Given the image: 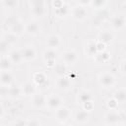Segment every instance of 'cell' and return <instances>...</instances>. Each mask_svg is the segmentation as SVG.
<instances>
[{
    "label": "cell",
    "mask_w": 126,
    "mask_h": 126,
    "mask_svg": "<svg viewBox=\"0 0 126 126\" xmlns=\"http://www.w3.org/2000/svg\"><path fill=\"white\" fill-rule=\"evenodd\" d=\"M76 5L84 7V8H87V7H89L91 5V0H78L76 2Z\"/></svg>",
    "instance_id": "cell-41"
},
{
    "label": "cell",
    "mask_w": 126,
    "mask_h": 126,
    "mask_svg": "<svg viewBox=\"0 0 126 126\" xmlns=\"http://www.w3.org/2000/svg\"><path fill=\"white\" fill-rule=\"evenodd\" d=\"M126 19L122 14H115L110 18V27L113 31H121L125 28Z\"/></svg>",
    "instance_id": "cell-9"
},
{
    "label": "cell",
    "mask_w": 126,
    "mask_h": 126,
    "mask_svg": "<svg viewBox=\"0 0 126 126\" xmlns=\"http://www.w3.org/2000/svg\"><path fill=\"white\" fill-rule=\"evenodd\" d=\"M22 94L26 96H32L36 93V87L32 81H27L21 86Z\"/></svg>",
    "instance_id": "cell-18"
},
{
    "label": "cell",
    "mask_w": 126,
    "mask_h": 126,
    "mask_svg": "<svg viewBox=\"0 0 126 126\" xmlns=\"http://www.w3.org/2000/svg\"><path fill=\"white\" fill-rule=\"evenodd\" d=\"M4 114H5V111H4L3 107H2V106H0V120L4 117Z\"/></svg>",
    "instance_id": "cell-44"
},
{
    "label": "cell",
    "mask_w": 126,
    "mask_h": 126,
    "mask_svg": "<svg viewBox=\"0 0 126 126\" xmlns=\"http://www.w3.org/2000/svg\"><path fill=\"white\" fill-rule=\"evenodd\" d=\"M76 99H77V102L80 103L81 105L86 103V102H89V101H94L93 94L87 90H83V91L79 92L78 94H77Z\"/></svg>",
    "instance_id": "cell-21"
},
{
    "label": "cell",
    "mask_w": 126,
    "mask_h": 126,
    "mask_svg": "<svg viewBox=\"0 0 126 126\" xmlns=\"http://www.w3.org/2000/svg\"><path fill=\"white\" fill-rule=\"evenodd\" d=\"M29 5L31 13L35 19H40L47 13V2L44 0H31Z\"/></svg>",
    "instance_id": "cell-1"
},
{
    "label": "cell",
    "mask_w": 126,
    "mask_h": 126,
    "mask_svg": "<svg viewBox=\"0 0 126 126\" xmlns=\"http://www.w3.org/2000/svg\"><path fill=\"white\" fill-rule=\"evenodd\" d=\"M2 32H3V27H2V25L0 24V35L2 34Z\"/></svg>",
    "instance_id": "cell-45"
},
{
    "label": "cell",
    "mask_w": 126,
    "mask_h": 126,
    "mask_svg": "<svg viewBox=\"0 0 126 126\" xmlns=\"http://www.w3.org/2000/svg\"><path fill=\"white\" fill-rule=\"evenodd\" d=\"M61 106H63V99L60 95L55 94H50L46 96L45 107H47L49 110L55 111Z\"/></svg>",
    "instance_id": "cell-3"
},
{
    "label": "cell",
    "mask_w": 126,
    "mask_h": 126,
    "mask_svg": "<svg viewBox=\"0 0 126 126\" xmlns=\"http://www.w3.org/2000/svg\"><path fill=\"white\" fill-rule=\"evenodd\" d=\"M112 98H114L117 103H124L126 101V91L124 88H119L117 89L114 93H113V96Z\"/></svg>",
    "instance_id": "cell-25"
},
{
    "label": "cell",
    "mask_w": 126,
    "mask_h": 126,
    "mask_svg": "<svg viewBox=\"0 0 126 126\" xmlns=\"http://www.w3.org/2000/svg\"><path fill=\"white\" fill-rule=\"evenodd\" d=\"M89 119H90V113L85 111L84 109L78 110L74 115V120L78 124H84V123L88 122Z\"/></svg>",
    "instance_id": "cell-24"
},
{
    "label": "cell",
    "mask_w": 126,
    "mask_h": 126,
    "mask_svg": "<svg viewBox=\"0 0 126 126\" xmlns=\"http://www.w3.org/2000/svg\"><path fill=\"white\" fill-rule=\"evenodd\" d=\"M7 57L9 58V60L11 61V63L13 65H19L23 62L22 54H21V51L19 49H11L8 52Z\"/></svg>",
    "instance_id": "cell-20"
},
{
    "label": "cell",
    "mask_w": 126,
    "mask_h": 126,
    "mask_svg": "<svg viewBox=\"0 0 126 126\" xmlns=\"http://www.w3.org/2000/svg\"><path fill=\"white\" fill-rule=\"evenodd\" d=\"M8 95H9V87L0 85V97L6 98V97H8Z\"/></svg>",
    "instance_id": "cell-36"
},
{
    "label": "cell",
    "mask_w": 126,
    "mask_h": 126,
    "mask_svg": "<svg viewBox=\"0 0 126 126\" xmlns=\"http://www.w3.org/2000/svg\"><path fill=\"white\" fill-rule=\"evenodd\" d=\"M84 51H85L86 56H88L90 58H94L97 54V50H96V46H95V40H89L84 47Z\"/></svg>",
    "instance_id": "cell-22"
},
{
    "label": "cell",
    "mask_w": 126,
    "mask_h": 126,
    "mask_svg": "<svg viewBox=\"0 0 126 126\" xmlns=\"http://www.w3.org/2000/svg\"><path fill=\"white\" fill-rule=\"evenodd\" d=\"M82 107H83V109H84L85 111H87V112L90 113L91 111H93V109H94V101L86 102V103L82 104Z\"/></svg>",
    "instance_id": "cell-38"
},
{
    "label": "cell",
    "mask_w": 126,
    "mask_h": 126,
    "mask_svg": "<svg viewBox=\"0 0 126 126\" xmlns=\"http://www.w3.org/2000/svg\"><path fill=\"white\" fill-rule=\"evenodd\" d=\"M104 122L106 126H115L123 123L118 110H108L104 115Z\"/></svg>",
    "instance_id": "cell-4"
},
{
    "label": "cell",
    "mask_w": 126,
    "mask_h": 126,
    "mask_svg": "<svg viewBox=\"0 0 126 126\" xmlns=\"http://www.w3.org/2000/svg\"><path fill=\"white\" fill-rule=\"evenodd\" d=\"M73 86V83L71 81V79L68 76H63V77H58L56 80V87L63 91V92H67L69 91Z\"/></svg>",
    "instance_id": "cell-16"
},
{
    "label": "cell",
    "mask_w": 126,
    "mask_h": 126,
    "mask_svg": "<svg viewBox=\"0 0 126 126\" xmlns=\"http://www.w3.org/2000/svg\"><path fill=\"white\" fill-rule=\"evenodd\" d=\"M70 11H71V8L68 6V4L66 2H64V4L61 5L59 8L54 9V14L57 18L64 19V18H66L67 16L70 15Z\"/></svg>",
    "instance_id": "cell-23"
},
{
    "label": "cell",
    "mask_w": 126,
    "mask_h": 126,
    "mask_svg": "<svg viewBox=\"0 0 126 126\" xmlns=\"http://www.w3.org/2000/svg\"><path fill=\"white\" fill-rule=\"evenodd\" d=\"M63 4H64V1H61V0H55V1L52 2V6H53L54 9L59 8V7H60L61 5H63Z\"/></svg>",
    "instance_id": "cell-42"
},
{
    "label": "cell",
    "mask_w": 126,
    "mask_h": 126,
    "mask_svg": "<svg viewBox=\"0 0 126 126\" xmlns=\"http://www.w3.org/2000/svg\"><path fill=\"white\" fill-rule=\"evenodd\" d=\"M54 70V74L58 77H63V76H66L67 74V69H68V66L66 64H64L63 62H60V63H56L55 66L52 68Z\"/></svg>",
    "instance_id": "cell-26"
},
{
    "label": "cell",
    "mask_w": 126,
    "mask_h": 126,
    "mask_svg": "<svg viewBox=\"0 0 126 126\" xmlns=\"http://www.w3.org/2000/svg\"><path fill=\"white\" fill-rule=\"evenodd\" d=\"M70 16L72 17L73 20H75V21H77V22H82V21H84V20L87 18V16H88L87 8H84V7L75 5V6H73V7L71 8Z\"/></svg>",
    "instance_id": "cell-8"
},
{
    "label": "cell",
    "mask_w": 126,
    "mask_h": 126,
    "mask_svg": "<svg viewBox=\"0 0 126 126\" xmlns=\"http://www.w3.org/2000/svg\"><path fill=\"white\" fill-rule=\"evenodd\" d=\"M118 71L120 72L121 75L125 76V74H126V59L125 58H123L118 63Z\"/></svg>",
    "instance_id": "cell-35"
},
{
    "label": "cell",
    "mask_w": 126,
    "mask_h": 126,
    "mask_svg": "<svg viewBox=\"0 0 126 126\" xmlns=\"http://www.w3.org/2000/svg\"><path fill=\"white\" fill-rule=\"evenodd\" d=\"M19 18L17 17V16H9L8 18H6V20H5V25L7 26V28H9L10 26H12L17 20H18Z\"/></svg>",
    "instance_id": "cell-37"
},
{
    "label": "cell",
    "mask_w": 126,
    "mask_h": 126,
    "mask_svg": "<svg viewBox=\"0 0 126 126\" xmlns=\"http://www.w3.org/2000/svg\"><path fill=\"white\" fill-rule=\"evenodd\" d=\"M94 58V60H95L96 63L105 64V63H107V62L110 60L111 54H110V52H108L107 50H105V51H103V52L97 53Z\"/></svg>",
    "instance_id": "cell-28"
},
{
    "label": "cell",
    "mask_w": 126,
    "mask_h": 126,
    "mask_svg": "<svg viewBox=\"0 0 126 126\" xmlns=\"http://www.w3.org/2000/svg\"><path fill=\"white\" fill-rule=\"evenodd\" d=\"M114 39H115V35H114V33L112 32H110L108 30H103V31L99 32L96 40L104 43L105 45H107V44L112 43Z\"/></svg>",
    "instance_id": "cell-15"
},
{
    "label": "cell",
    "mask_w": 126,
    "mask_h": 126,
    "mask_svg": "<svg viewBox=\"0 0 126 126\" xmlns=\"http://www.w3.org/2000/svg\"><path fill=\"white\" fill-rule=\"evenodd\" d=\"M23 62H32L36 58V49L33 45H27L21 50Z\"/></svg>",
    "instance_id": "cell-11"
},
{
    "label": "cell",
    "mask_w": 126,
    "mask_h": 126,
    "mask_svg": "<svg viewBox=\"0 0 126 126\" xmlns=\"http://www.w3.org/2000/svg\"><path fill=\"white\" fill-rule=\"evenodd\" d=\"M106 5H107L106 0H91L90 6L93 7L96 11H100V10H104Z\"/></svg>",
    "instance_id": "cell-30"
},
{
    "label": "cell",
    "mask_w": 126,
    "mask_h": 126,
    "mask_svg": "<svg viewBox=\"0 0 126 126\" xmlns=\"http://www.w3.org/2000/svg\"><path fill=\"white\" fill-rule=\"evenodd\" d=\"M35 87H38L40 89H47L49 87V79L43 72H35L32 75V81Z\"/></svg>",
    "instance_id": "cell-6"
},
{
    "label": "cell",
    "mask_w": 126,
    "mask_h": 126,
    "mask_svg": "<svg viewBox=\"0 0 126 126\" xmlns=\"http://www.w3.org/2000/svg\"><path fill=\"white\" fill-rule=\"evenodd\" d=\"M95 126H106V125H105V124H104V125H102V124H97V125H95Z\"/></svg>",
    "instance_id": "cell-47"
},
{
    "label": "cell",
    "mask_w": 126,
    "mask_h": 126,
    "mask_svg": "<svg viewBox=\"0 0 126 126\" xmlns=\"http://www.w3.org/2000/svg\"><path fill=\"white\" fill-rule=\"evenodd\" d=\"M58 57V53L54 49L46 48L42 53V58L45 63V65L48 68H53L56 64V59Z\"/></svg>",
    "instance_id": "cell-7"
},
{
    "label": "cell",
    "mask_w": 126,
    "mask_h": 126,
    "mask_svg": "<svg viewBox=\"0 0 126 126\" xmlns=\"http://www.w3.org/2000/svg\"><path fill=\"white\" fill-rule=\"evenodd\" d=\"M97 82L102 88L111 89L116 84V78L112 73H110L108 71H104V72H102V73H100L98 75Z\"/></svg>",
    "instance_id": "cell-2"
},
{
    "label": "cell",
    "mask_w": 126,
    "mask_h": 126,
    "mask_svg": "<svg viewBox=\"0 0 126 126\" xmlns=\"http://www.w3.org/2000/svg\"><path fill=\"white\" fill-rule=\"evenodd\" d=\"M26 123H27V120H18L13 126H26Z\"/></svg>",
    "instance_id": "cell-43"
},
{
    "label": "cell",
    "mask_w": 126,
    "mask_h": 126,
    "mask_svg": "<svg viewBox=\"0 0 126 126\" xmlns=\"http://www.w3.org/2000/svg\"><path fill=\"white\" fill-rule=\"evenodd\" d=\"M1 5L4 8L12 9V8H16L19 5V1L18 0H2L1 1Z\"/></svg>",
    "instance_id": "cell-32"
},
{
    "label": "cell",
    "mask_w": 126,
    "mask_h": 126,
    "mask_svg": "<svg viewBox=\"0 0 126 126\" xmlns=\"http://www.w3.org/2000/svg\"><path fill=\"white\" fill-rule=\"evenodd\" d=\"M22 95V90H21V86L18 85H12L9 87V95L8 97L12 98V99H18L20 98Z\"/></svg>",
    "instance_id": "cell-27"
},
{
    "label": "cell",
    "mask_w": 126,
    "mask_h": 126,
    "mask_svg": "<svg viewBox=\"0 0 126 126\" xmlns=\"http://www.w3.org/2000/svg\"><path fill=\"white\" fill-rule=\"evenodd\" d=\"M60 126H71V125H69V124H61Z\"/></svg>",
    "instance_id": "cell-46"
},
{
    "label": "cell",
    "mask_w": 126,
    "mask_h": 126,
    "mask_svg": "<svg viewBox=\"0 0 126 126\" xmlns=\"http://www.w3.org/2000/svg\"><path fill=\"white\" fill-rule=\"evenodd\" d=\"M12 46L4 39H1L0 40V55L1 56H4V55H7L8 52L12 49L11 48Z\"/></svg>",
    "instance_id": "cell-31"
},
{
    "label": "cell",
    "mask_w": 126,
    "mask_h": 126,
    "mask_svg": "<svg viewBox=\"0 0 126 126\" xmlns=\"http://www.w3.org/2000/svg\"><path fill=\"white\" fill-rule=\"evenodd\" d=\"M13 64L7 57V55L0 57V71H11Z\"/></svg>",
    "instance_id": "cell-29"
},
{
    "label": "cell",
    "mask_w": 126,
    "mask_h": 126,
    "mask_svg": "<svg viewBox=\"0 0 126 126\" xmlns=\"http://www.w3.org/2000/svg\"><path fill=\"white\" fill-rule=\"evenodd\" d=\"M31 102L33 108L36 109H42L45 107V100H46V96L42 94V93H35L32 96H31Z\"/></svg>",
    "instance_id": "cell-12"
},
{
    "label": "cell",
    "mask_w": 126,
    "mask_h": 126,
    "mask_svg": "<svg viewBox=\"0 0 126 126\" xmlns=\"http://www.w3.org/2000/svg\"><path fill=\"white\" fill-rule=\"evenodd\" d=\"M41 31L40 25L35 21H30L25 24V32L29 35L34 36L37 35Z\"/></svg>",
    "instance_id": "cell-14"
},
{
    "label": "cell",
    "mask_w": 126,
    "mask_h": 126,
    "mask_svg": "<svg viewBox=\"0 0 126 126\" xmlns=\"http://www.w3.org/2000/svg\"><path fill=\"white\" fill-rule=\"evenodd\" d=\"M3 39L6 40L11 46H13V45L17 42V36H15L14 34H12L11 32H8L7 34H5V36H4Z\"/></svg>",
    "instance_id": "cell-34"
},
{
    "label": "cell",
    "mask_w": 126,
    "mask_h": 126,
    "mask_svg": "<svg viewBox=\"0 0 126 126\" xmlns=\"http://www.w3.org/2000/svg\"><path fill=\"white\" fill-rule=\"evenodd\" d=\"M14 77L11 71H0V85L10 87L13 85Z\"/></svg>",
    "instance_id": "cell-19"
},
{
    "label": "cell",
    "mask_w": 126,
    "mask_h": 126,
    "mask_svg": "<svg viewBox=\"0 0 126 126\" xmlns=\"http://www.w3.org/2000/svg\"><path fill=\"white\" fill-rule=\"evenodd\" d=\"M95 46H96V50H97V53L99 52H103L106 50V45L100 41H97L95 40Z\"/></svg>",
    "instance_id": "cell-40"
},
{
    "label": "cell",
    "mask_w": 126,
    "mask_h": 126,
    "mask_svg": "<svg viewBox=\"0 0 126 126\" xmlns=\"http://www.w3.org/2000/svg\"><path fill=\"white\" fill-rule=\"evenodd\" d=\"M1 101H2V98L0 97V106H1Z\"/></svg>",
    "instance_id": "cell-48"
},
{
    "label": "cell",
    "mask_w": 126,
    "mask_h": 126,
    "mask_svg": "<svg viewBox=\"0 0 126 126\" xmlns=\"http://www.w3.org/2000/svg\"><path fill=\"white\" fill-rule=\"evenodd\" d=\"M61 43H62V40H61V37L56 34V33H52V34H49L46 39H45V45L47 48L49 49H54L56 50L57 48H59L61 46Z\"/></svg>",
    "instance_id": "cell-13"
},
{
    "label": "cell",
    "mask_w": 126,
    "mask_h": 126,
    "mask_svg": "<svg viewBox=\"0 0 126 126\" xmlns=\"http://www.w3.org/2000/svg\"><path fill=\"white\" fill-rule=\"evenodd\" d=\"M9 32H11L12 34H14L15 36H21L22 34H24L25 32V24L18 19L12 26H10L9 28Z\"/></svg>",
    "instance_id": "cell-17"
},
{
    "label": "cell",
    "mask_w": 126,
    "mask_h": 126,
    "mask_svg": "<svg viewBox=\"0 0 126 126\" xmlns=\"http://www.w3.org/2000/svg\"><path fill=\"white\" fill-rule=\"evenodd\" d=\"M26 126H41V122L36 118H32L27 120Z\"/></svg>",
    "instance_id": "cell-39"
},
{
    "label": "cell",
    "mask_w": 126,
    "mask_h": 126,
    "mask_svg": "<svg viewBox=\"0 0 126 126\" xmlns=\"http://www.w3.org/2000/svg\"><path fill=\"white\" fill-rule=\"evenodd\" d=\"M106 106L108 110H118V103L114 98H108L106 100Z\"/></svg>",
    "instance_id": "cell-33"
},
{
    "label": "cell",
    "mask_w": 126,
    "mask_h": 126,
    "mask_svg": "<svg viewBox=\"0 0 126 126\" xmlns=\"http://www.w3.org/2000/svg\"><path fill=\"white\" fill-rule=\"evenodd\" d=\"M61 59H62V62L67 66L74 65L79 60V55L74 49H68L61 54Z\"/></svg>",
    "instance_id": "cell-10"
},
{
    "label": "cell",
    "mask_w": 126,
    "mask_h": 126,
    "mask_svg": "<svg viewBox=\"0 0 126 126\" xmlns=\"http://www.w3.org/2000/svg\"><path fill=\"white\" fill-rule=\"evenodd\" d=\"M72 110L66 106H61L54 111V117L60 124H65L71 117Z\"/></svg>",
    "instance_id": "cell-5"
}]
</instances>
